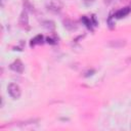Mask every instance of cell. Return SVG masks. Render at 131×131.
<instances>
[{"label": "cell", "mask_w": 131, "mask_h": 131, "mask_svg": "<svg viewBox=\"0 0 131 131\" xmlns=\"http://www.w3.org/2000/svg\"><path fill=\"white\" fill-rule=\"evenodd\" d=\"M82 21L85 24V26L88 28V29H90V30H92V27H91V20H90V18H88V17H86L85 15L84 16H82Z\"/></svg>", "instance_id": "10"}, {"label": "cell", "mask_w": 131, "mask_h": 131, "mask_svg": "<svg viewBox=\"0 0 131 131\" xmlns=\"http://www.w3.org/2000/svg\"><path fill=\"white\" fill-rule=\"evenodd\" d=\"M112 1H113V0H104V3H105V4H110Z\"/></svg>", "instance_id": "14"}, {"label": "cell", "mask_w": 131, "mask_h": 131, "mask_svg": "<svg viewBox=\"0 0 131 131\" xmlns=\"http://www.w3.org/2000/svg\"><path fill=\"white\" fill-rule=\"evenodd\" d=\"M24 9H26L28 11L29 10H33V5L30 3L29 0H24Z\"/></svg>", "instance_id": "11"}, {"label": "cell", "mask_w": 131, "mask_h": 131, "mask_svg": "<svg viewBox=\"0 0 131 131\" xmlns=\"http://www.w3.org/2000/svg\"><path fill=\"white\" fill-rule=\"evenodd\" d=\"M63 26L64 28H67L68 30L70 31H73V30H76L77 29V26H76V23L71 20V19H66L63 20Z\"/></svg>", "instance_id": "8"}, {"label": "cell", "mask_w": 131, "mask_h": 131, "mask_svg": "<svg viewBox=\"0 0 131 131\" xmlns=\"http://www.w3.org/2000/svg\"><path fill=\"white\" fill-rule=\"evenodd\" d=\"M18 24L23 29L29 30V16H28V11L26 9H24L19 15V19H18Z\"/></svg>", "instance_id": "3"}, {"label": "cell", "mask_w": 131, "mask_h": 131, "mask_svg": "<svg viewBox=\"0 0 131 131\" xmlns=\"http://www.w3.org/2000/svg\"><path fill=\"white\" fill-rule=\"evenodd\" d=\"M126 45V41L125 40H113L108 43V46L113 47V48H120Z\"/></svg>", "instance_id": "7"}, {"label": "cell", "mask_w": 131, "mask_h": 131, "mask_svg": "<svg viewBox=\"0 0 131 131\" xmlns=\"http://www.w3.org/2000/svg\"><path fill=\"white\" fill-rule=\"evenodd\" d=\"M130 10H131L130 7H124V8H122V9H119L118 11H116L114 16H115L116 18H122V17L128 15L129 12H130Z\"/></svg>", "instance_id": "5"}, {"label": "cell", "mask_w": 131, "mask_h": 131, "mask_svg": "<svg viewBox=\"0 0 131 131\" xmlns=\"http://www.w3.org/2000/svg\"><path fill=\"white\" fill-rule=\"evenodd\" d=\"M82 1H83V3H84L86 6H90V5H92V4L94 3L95 0H82Z\"/></svg>", "instance_id": "12"}, {"label": "cell", "mask_w": 131, "mask_h": 131, "mask_svg": "<svg viewBox=\"0 0 131 131\" xmlns=\"http://www.w3.org/2000/svg\"><path fill=\"white\" fill-rule=\"evenodd\" d=\"M7 92L13 99H18L21 95V89L20 87L15 83H10L7 86Z\"/></svg>", "instance_id": "2"}, {"label": "cell", "mask_w": 131, "mask_h": 131, "mask_svg": "<svg viewBox=\"0 0 131 131\" xmlns=\"http://www.w3.org/2000/svg\"><path fill=\"white\" fill-rule=\"evenodd\" d=\"M9 68H10V70H12L13 72H16L18 74H21L25 70V66H24V63L21 62L20 59H15L13 62L10 63Z\"/></svg>", "instance_id": "4"}, {"label": "cell", "mask_w": 131, "mask_h": 131, "mask_svg": "<svg viewBox=\"0 0 131 131\" xmlns=\"http://www.w3.org/2000/svg\"><path fill=\"white\" fill-rule=\"evenodd\" d=\"M43 26H44L46 29H49V30H53V29L55 28L54 23L51 21V20H46V21H44V23H43Z\"/></svg>", "instance_id": "9"}, {"label": "cell", "mask_w": 131, "mask_h": 131, "mask_svg": "<svg viewBox=\"0 0 131 131\" xmlns=\"http://www.w3.org/2000/svg\"><path fill=\"white\" fill-rule=\"evenodd\" d=\"M56 39H52V38H47V42L48 43H51V44H55L56 43Z\"/></svg>", "instance_id": "13"}, {"label": "cell", "mask_w": 131, "mask_h": 131, "mask_svg": "<svg viewBox=\"0 0 131 131\" xmlns=\"http://www.w3.org/2000/svg\"><path fill=\"white\" fill-rule=\"evenodd\" d=\"M46 8H47V10H49L53 13H57L61 10L62 3L60 0H47L46 1Z\"/></svg>", "instance_id": "1"}, {"label": "cell", "mask_w": 131, "mask_h": 131, "mask_svg": "<svg viewBox=\"0 0 131 131\" xmlns=\"http://www.w3.org/2000/svg\"><path fill=\"white\" fill-rule=\"evenodd\" d=\"M43 40H44L43 35H37V36H36V37H34L33 39H31L30 46H31V47H33V46H35V45L42 44V43H43Z\"/></svg>", "instance_id": "6"}]
</instances>
